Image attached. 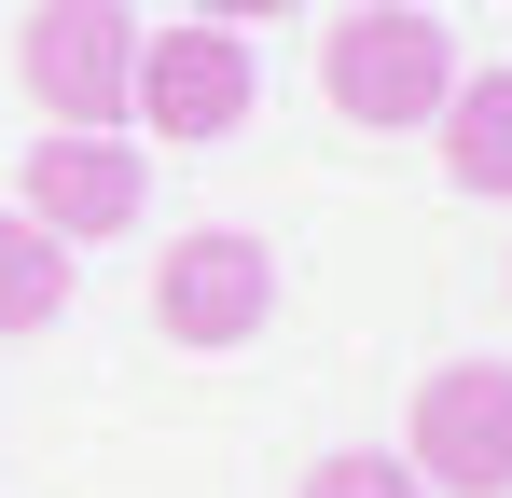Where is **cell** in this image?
<instances>
[{
  "mask_svg": "<svg viewBox=\"0 0 512 498\" xmlns=\"http://www.w3.org/2000/svg\"><path fill=\"white\" fill-rule=\"evenodd\" d=\"M319 97H333L346 125L402 139V125H429V111L457 97V28L416 14V0H360V14L319 28Z\"/></svg>",
  "mask_w": 512,
  "mask_h": 498,
  "instance_id": "cell-1",
  "label": "cell"
},
{
  "mask_svg": "<svg viewBox=\"0 0 512 498\" xmlns=\"http://www.w3.org/2000/svg\"><path fill=\"white\" fill-rule=\"evenodd\" d=\"M14 83H28L42 125H125V97H139V14L125 0H28Z\"/></svg>",
  "mask_w": 512,
  "mask_h": 498,
  "instance_id": "cell-2",
  "label": "cell"
},
{
  "mask_svg": "<svg viewBox=\"0 0 512 498\" xmlns=\"http://www.w3.org/2000/svg\"><path fill=\"white\" fill-rule=\"evenodd\" d=\"M402 471L429 498H512V360H429Z\"/></svg>",
  "mask_w": 512,
  "mask_h": 498,
  "instance_id": "cell-3",
  "label": "cell"
},
{
  "mask_svg": "<svg viewBox=\"0 0 512 498\" xmlns=\"http://www.w3.org/2000/svg\"><path fill=\"white\" fill-rule=\"evenodd\" d=\"M263 97V56L250 28H139V97H125V125H153L167 153H194V139H236Z\"/></svg>",
  "mask_w": 512,
  "mask_h": 498,
  "instance_id": "cell-4",
  "label": "cell"
},
{
  "mask_svg": "<svg viewBox=\"0 0 512 498\" xmlns=\"http://www.w3.org/2000/svg\"><path fill=\"white\" fill-rule=\"evenodd\" d=\"M263 319H277V263H263V236L194 222L180 249H153V332H167V346L222 360V346H263Z\"/></svg>",
  "mask_w": 512,
  "mask_h": 498,
  "instance_id": "cell-5",
  "label": "cell"
},
{
  "mask_svg": "<svg viewBox=\"0 0 512 498\" xmlns=\"http://www.w3.org/2000/svg\"><path fill=\"white\" fill-rule=\"evenodd\" d=\"M14 208H28L56 249H111L139 208H153V153H139L125 125H56V139H28Z\"/></svg>",
  "mask_w": 512,
  "mask_h": 498,
  "instance_id": "cell-6",
  "label": "cell"
},
{
  "mask_svg": "<svg viewBox=\"0 0 512 498\" xmlns=\"http://www.w3.org/2000/svg\"><path fill=\"white\" fill-rule=\"evenodd\" d=\"M429 125H443V180L457 194H512V70H457V97Z\"/></svg>",
  "mask_w": 512,
  "mask_h": 498,
  "instance_id": "cell-7",
  "label": "cell"
},
{
  "mask_svg": "<svg viewBox=\"0 0 512 498\" xmlns=\"http://www.w3.org/2000/svg\"><path fill=\"white\" fill-rule=\"evenodd\" d=\"M56 319H70V249L28 208H0V332H56Z\"/></svg>",
  "mask_w": 512,
  "mask_h": 498,
  "instance_id": "cell-8",
  "label": "cell"
},
{
  "mask_svg": "<svg viewBox=\"0 0 512 498\" xmlns=\"http://www.w3.org/2000/svg\"><path fill=\"white\" fill-rule=\"evenodd\" d=\"M305 498H429L402 457H374V443H333L319 471H305Z\"/></svg>",
  "mask_w": 512,
  "mask_h": 498,
  "instance_id": "cell-9",
  "label": "cell"
},
{
  "mask_svg": "<svg viewBox=\"0 0 512 498\" xmlns=\"http://www.w3.org/2000/svg\"><path fill=\"white\" fill-rule=\"evenodd\" d=\"M180 14H208V28H277L291 0H180Z\"/></svg>",
  "mask_w": 512,
  "mask_h": 498,
  "instance_id": "cell-10",
  "label": "cell"
}]
</instances>
